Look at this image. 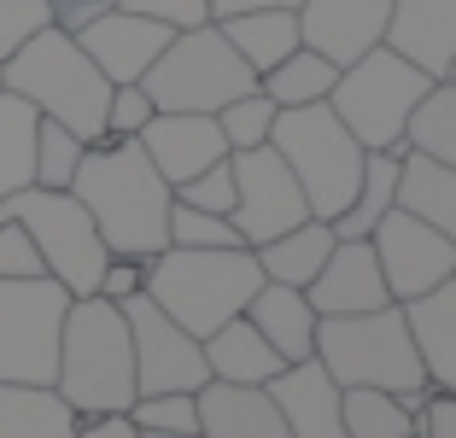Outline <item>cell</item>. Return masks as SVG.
Returning <instances> with one entry per match:
<instances>
[{"instance_id":"29","label":"cell","mask_w":456,"mask_h":438,"mask_svg":"<svg viewBox=\"0 0 456 438\" xmlns=\"http://www.w3.org/2000/svg\"><path fill=\"white\" fill-rule=\"evenodd\" d=\"M398 164H403V152H369V158H362V182H357V193H351V205L328 223L339 239H369L375 223L398 205Z\"/></svg>"},{"instance_id":"46","label":"cell","mask_w":456,"mask_h":438,"mask_svg":"<svg viewBox=\"0 0 456 438\" xmlns=\"http://www.w3.org/2000/svg\"><path fill=\"white\" fill-rule=\"evenodd\" d=\"M141 438H205V433H141Z\"/></svg>"},{"instance_id":"37","label":"cell","mask_w":456,"mask_h":438,"mask_svg":"<svg viewBox=\"0 0 456 438\" xmlns=\"http://www.w3.org/2000/svg\"><path fill=\"white\" fill-rule=\"evenodd\" d=\"M152 93L141 88V82H118L106 100V141H134V134L152 123Z\"/></svg>"},{"instance_id":"10","label":"cell","mask_w":456,"mask_h":438,"mask_svg":"<svg viewBox=\"0 0 456 438\" xmlns=\"http://www.w3.org/2000/svg\"><path fill=\"white\" fill-rule=\"evenodd\" d=\"M65 310L70 292L53 275L0 280V380L6 385H53Z\"/></svg>"},{"instance_id":"19","label":"cell","mask_w":456,"mask_h":438,"mask_svg":"<svg viewBox=\"0 0 456 438\" xmlns=\"http://www.w3.org/2000/svg\"><path fill=\"white\" fill-rule=\"evenodd\" d=\"M269 398L287 421V438H346L339 421V380L322 369L316 357L287 362L275 380H269Z\"/></svg>"},{"instance_id":"41","label":"cell","mask_w":456,"mask_h":438,"mask_svg":"<svg viewBox=\"0 0 456 438\" xmlns=\"http://www.w3.org/2000/svg\"><path fill=\"white\" fill-rule=\"evenodd\" d=\"M123 12H141V18H159L170 29H193V24H211V0H118Z\"/></svg>"},{"instance_id":"39","label":"cell","mask_w":456,"mask_h":438,"mask_svg":"<svg viewBox=\"0 0 456 438\" xmlns=\"http://www.w3.org/2000/svg\"><path fill=\"white\" fill-rule=\"evenodd\" d=\"M175 199L193 205V211H216V216H228V211H234V170H228V158H223V164H211V170H200L193 182H182V187H175Z\"/></svg>"},{"instance_id":"26","label":"cell","mask_w":456,"mask_h":438,"mask_svg":"<svg viewBox=\"0 0 456 438\" xmlns=\"http://www.w3.org/2000/svg\"><path fill=\"white\" fill-rule=\"evenodd\" d=\"M216 29L228 36V47L246 59V65L264 77V70H275L287 53H293L298 41V12L293 6H264V12H234V18H211Z\"/></svg>"},{"instance_id":"40","label":"cell","mask_w":456,"mask_h":438,"mask_svg":"<svg viewBox=\"0 0 456 438\" xmlns=\"http://www.w3.org/2000/svg\"><path fill=\"white\" fill-rule=\"evenodd\" d=\"M29 275H47V269H41L36 239L24 234V223L0 216V280H29Z\"/></svg>"},{"instance_id":"23","label":"cell","mask_w":456,"mask_h":438,"mask_svg":"<svg viewBox=\"0 0 456 438\" xmlns=\"http://www.w3.org/2000/svg\"><path fill=\"white\" fill-rule=\"evenodd\" d=\"M200 345H205V369H211V380H228V385H269L275 374L287 369L281 351L269 345L246 316L223 321L216 333H205Z\"/></svg>"},{"instance_id":"21","label":"cell","mask_w":456,"mask_h":438,"mask_svg":"<svg viewBox=\"0 0 456 438\" xmlns=\"http://www.w3.org/2000/svg\"><path fill=\"white\" fill-rule=\"evenodd\" d=\"M403 321H410V339H416V357L428 369L433 392H456V275L444 287L421 292L403 304Z\"/></svg>"},{"instance_id":"42","label":"cell","mask_w":456,"mask_h":438,"mask_svg":"<svg viewBox=\"0 0 456 438\" xmlns=\"http://www.w3.org/2000/svg\"><path fill=\"white\" fill-rule=\"evenodd\" d=\"M141 287H147V264H141V257H111L106 275H100V298H111V304L134 298Z\"/></svg>"},{"instance_id":"1","label":"cell","mask_w":456,"mask_h":438,"mask_svg":"<svg viewBox=\"0 0 456 438\" xmlns=\"http://www.w3.org/2000/svg\"><path fill=\"white\" fill-rule=\"evenodd\" d=\"M70 193L82 199V211L94 216L100 239L111 257H159L170 246V182L152 170V158L141 152V141H94L82 152Z\"/></svg>"},{"instance_id":"15","label":"cell","mask_w":456,"mask_h":438,"mask_svg":"<svg viewBox=\"0 0 456 438\" xmlns=\"http://www.w3.org/2000/svg\"><path fill=\"white\" fill-rule=\"evenodd\" d=\"M175 29L159 24V18H141V12H123V6H106L88 29H77L82 53L100 65V77L118 88V82H141L152 70V59L170 47Z\"/></svg>"},{"instance_id":"32","label":"cell","mask_w":456,"mask_h":438,"mask_svg":"<svg viewBox=\"0 0 456 438\" xmlns=\"http://www.w3.org/2000/svg\"><path fill=\"white\" fill-rule=\"evenodd\" d=\"M403 146L456 170V82H433L403 123Z\"/></svg>"},{"instance_id":"38","label":"cell","mask_w":456,"mask_h":438,"mask_svg":"<svg viewBox=\"0 0 456 438\" xmlns=\"http://www.w3.org/2000/svg\"><path fill=\"white\" fill-rule=\"evenodd\" d=\"M47 24H53V0H0V65Z\"/></svg>"},{"instance_id":"11","label":"cell","mask_w":456,"mask_h":438,"mask_svg":"<svg viewBox=\"0 0 456 438\" xmlns=\"http://www.w3.org/2000/svg\"><path fill=\"white\" fill-rule=\"evenodd\" d=\"M228 170H234V211L228 223L240 228L246 246H264V239L287 234L310 216L305 187L287 170V158L275 146H246V152H228Z\"/></svg>"},{"instance_id":"20","label":"cell","mask_w":456,"mask_h":438,"mask_svg":"<svg viewBox=\"0 0 456 438\" xmlns=\"http://www.w3.org/2000/svg\"><path fill=\"white\" fill-rule=\"evenodd\" d=\"M200 403V433L205 438H287V421L269 398V385H228L205 380L193 392Z\"/></svg>"},{"instance_id":"43","label":"cell","mask_w":456,"mask_h":438,"mask_svg":"<svg viewBox=\"0 0 456 438\" xmlns=\"http://www.w3.org/2000/svg\"><path fill=\"white\" fill-rule=\"evenodd\" d=\"M77 438H141L129 410H106V415H77Z\"/></svg>"},{"instance_id":"45","label":"cell","mask_w":456,"mask_h":438,"mask_svg":"<svg viewBox=\"0 0 456 438\" xmlns=\"http://www.w3.org/2000/svg\"><path fill=\"white\" fill-rule=\"evenodd\" d=\"M264 6H298V0H211V18H234V12H264Z\"/></svg>"},{"instance_id":"9","label":"cell","mask_w":456,"mask_h":438,"mask_svg":"<svg viewBox=\"0 0 456 438\" xmlns=\"http://www.w3.org/2000/svg\"><path fill=\"white\" fill-rule=\"evenodd\" d=\"M0 216L24 223V234L36 239V252H41V269L70 298L100 292V275H106L111 252H106V239H100L94 216L82 211V199L70 187H24L12 199H0Z\"/></svg>"},{"instance_id":"44","label":"cell","mask_w":456,"mask_h":438,"mask_svg":"<svg viewBox=\"0 0 456 438\" xmlns=\"http://www.w3.org/2000/svg\"><path fill=\"white\" fill-rule=\"evenodd\" d=\"M421 438H456V392H428V403H421Z\"/></svg>"},{"instance_id":"30","label":"cell","mask_w":456,"mask_h":438,"mask_svg":"<svg viewBox=\"0 0 456 438\" xmlns=\"http://www.w3.org/2000/svg\"><path fill=\"white\" fill-rule=\"evenodd\" d=\"M36 123L41 111L29 100L0 88V199L36 187Z\"/></svg>"},{"instance_id":"14","label":"cell","mask_w":456,"mask_h":438,"mask_svg":"<svg viewBox=\"0 0 456 438\" xmlns=\"http://www.w3.org/2000/svg\"><path fill=\"white\" fill-rule=\"evenodd\" d=\"M134 141H141V152L152 158V170L170 182V193L182 182H193L200 170H211V164L228 158V141H223L211 111H152V123L134 134Z\"/></svg>"},{"instance_id":"6","label":"cell","mask_w":456,"mask_h":438,"mask_svg":"<svg viewBox=\"0 0 456 438\" xmlns=\"http://www.w3.org/2000/svg\"><path fill=\"white\" fill-rule=\"evenodd\" d=\"M269 146H275V152L287 158V170L298 175L310 216L334 223V216L351 205V193H357V182H362V158H369V152H362V141L334 118L328 100L275 111Z\"/></svg>"},{"instance_id":"17","label":"cell","mask_w":456,"mask_h":438,"mask_svg":"<svg viewBox=\"0 0 456 438\" xmlns=\"http://www.w3.org/2000/svg\"><path fill=\"white\" fill-rule=\"evenodd\" d=\"M305 298L316 304V316H362V310L392 304L375 246L369 239H339L334 252H328L322 275L305 287Z\"/></svg>"},{"instance_id":"3","label":"cell","mask_w":456,"mask_h":438,"mask_svg":"<svg viewBox=\"0 0 456 438\" xmlns=\"http://www.w3.org/2000/svg\"><path fill=\"white\" fill-rule=\"evenodd\" d=\"M0 88L29 100L41 118L65 123L70 134L94 146L106 141V100H111V82L100 77V65L82 53V41L65 36V29H36V36L18 47L6 65H0Z\"/></svg>"},{"instance_id":"16","label":"cell","mask_w":456,"mask_h":438,"mask_svg":"<svg viewBox=\"0 0 456 438\" xmlns=\"http://www.w3.org/2000/svg\"><path fill=\"white\" fill-rule=\"evenodd\" d=\"M293 12H298L305 47H316L322 59H334L346 70L351 59H362L369 47L387 41L392 0H298Z\"/></svg>"},{"instance_id":"27","label":"cell","mask_w":456,"mask_h":438,"mask_svg":"<svg viewBox=\"0 0 456 438\" xmlns=\"http://www.w3.org/2000/svg\"><path fill=\"white\" fill-rule=\"evenodd\" d=\"M398 211L433 223L456 246V170L421 158V152H403V164H398Z\"/></svg>"},{"instance_id":"34","label":"cell","mask_w":456,"mask_h":438,"mask_svg":"<svg viewBox=\"0 0 456 438\" xmlns=\"http://www.w3.org/2000/svg\"><path fill=\"white\" fill-rule=\"evenodd\" d=\"M82 152H88L82 134H70L65 123H53V118H41L36 123V187H70Z\"/></svg>"},{"instance_id":"36","label":"cell","mask_w":456,"mask_h":438,"mask_svg":"<svg viewBox=\"0 0 456 438\" xmlns=\"http://www.w3.org/2000/svg\"><path fill=\"white\" fill-rule=\"evenodd\" d=\"M141 433H200V403L193 392H141L129 403Z\"/></svg>"},{"instance_id":"7","label":"cell","mask_w":456,"mask_h":438,"mask_svg":"<svg viewBox=\"0 0 456 438\" xmlns=\"http://www.w3.org/2000/svg\"><path fill=\"white\" fill-rule=\"evenodd\" d=\"M428 88H433L428 70H416L410 59H398L380 41V47H369L362 59H351L339 70L328 106L362 141V152H410L403 146V123H410V111H416V100Z\"/></svg>"},{"instance_id":"48","label":"cell","mask_w":456,"mask_h":438,"mask_svg":"<svg viewBox=\"0 0 456 438\" xmlns=\"http://www.w3.org/2000/svg\"><path fill=\"white\" fill-rule=\"evenodd\" d=\"M410 438H421V433H410Z\"/></svg>"},{"instance_id":"28","label":"cell","mask_w":456,"mask_h":438,"mask_svg":"<svg viewBox=\"0 0 456 438\" xmlns=\"http://www.w3.org/2000/svg\"><path fill=\"white\" fill-rule=\"evenodd\" d=\"M0 438H77V410L53 385L0 380Z\"/></svg>"},{"instance_id":"24","label":"cell","mask_w":456,"mask_h":438,"mask_svg":"<svg viewBox=\"0 0 456 438\" xmlns=\"http://www.w3.org/2000/svg\"><path fill=\"white\" fill-rule=\"evenodd\" d=\"M421 403H428V392L403 398V392H380V385H339L346 438H410L421 433Z\"/></svg>"},{"instance_id":"22","label":"cell","mask_w":456,"mask_h":438,"mask_svg":"<svg viewBox=\"0 0 456 438\" xmlns=\"http://www.w3.org/2000/svg\"><path fill=\"white\" fill-rule=\"evenodd\" d=\"M246 321L264 333L269 345L281 351V362H305L316 357V304L305 298V287H281V280H264L246 304Z\"/></svg>"},{"instance_id":"18","label":"cell","mask_w":456,"mask_h":438,"mask_svg":"<svg viewBox=\"0 0 456 438\" xmlns=\"http://www.w3.org/2000/svg\"><path fill=\"white\" fill-rule=\"evenodd\" d=\"M387 47L428 70L433 82H444L456 65V0H392Z\"/></svg>"},{"instance_id":"31","label":"cell","mask_w":456,"mask_h":438,"mask_svg":"<svg viewBox=\"0 0 456 438\" xmlns=\"http://www.w3.org/2000/svg\"><path fill=\"white\" fill-rule=\"evenodd\" d=\"M334 82H339V65H334V59H322L316 47H305V41H298L281 65L257 77V88H264L269 100L287 111V106H316V100H328V93H334Z\"/></svg>"},{"instance_id":"35","label":"cell","mask_w":456,"mask_h":438,"mask_svg":"<svg viewBox=\"0 0 456 438\" xmlns=\"http://www.w3.org/2000/svg\"><path fill=\"white\" fill-rule=\"evenodd\" d=\"M170 246H193V252H223V246H246L240 228L216 211H193L175 199L170 205Z\"/></svg>"},{"instance_id":"5","label":"cell","mask_w":456,"mask_h":438,"mask_svg":"<svg viewBox=\"0 0 456 438\" xmlns=\"http://www.w3.org/2000/svg\"><path fill=\"white\" fill-rule=\"evenodd\" d=\"M316 362L339 385H380V392H403V398L433 392L403 304H380L362 316H322L316 321Z\"/></svg>"},{"instance_id":"2","label":"cell","mask_w":456,"mask_h":438,"mask_svg":"<svg viewBox=\"0 0 456 438\" xmlns=\"http://www.w3.org/2000/svg\"><path fill=\"white\" fill-rule=\"evenodd\" d=\"M257 287H264V269H257L252 246H223V252L164 246L159 257H147V287L141 292H147L175 328H188L193 339H205L223 321L246 316Z\"/></svg>"},{"instance_id":"47","label":"cell","mask_w":456,"mask_h":438,"mask_svg":"<svg viewBox=\"0 0 456 438\" xmlns=\"http://www.w3.org/2000/svg\"><path fill=\"white\" fill-rule=\"evenodd\" d=\"M444 82H456V65H451V77H444Z\"/></svg>"},{"instance_id":"13","label":"cell","mask_w":456,"mask_h":438,"mask_svg":"<svg viewBox=\"0 0 456 438\" xmlns=\"http://www.w3.org/2000/svg\"><path fill=\"white\" fill-rule=\"evenodd\" d=\"M369 246H375V257H380V275H387L392 304H410V298H421V292L444 287V280L456 275V246L433 223L398 211V205L375 223Z\"/></svg>"},{"instance_id":"8","label":"cell","mask_w":456,"mask_h":438,"mask_svg":"<svg viewBox=\"0 0 456 438\" xmlns=\"http://www.w3.org/2000/svg\"><path fill=\"white\" fill-rule=\"evenodd\" d=\"M141 88L152 93L159 111H211L216 118L228 100L257 88V70L228 47V36L216 24H193L170 36V47L152 59Z\"/></svg>"},{"instance_id":"12","label":"cell","mask_w":456,"mask_h":438,"mask_svg":"<svg viewBox=\"0 0 456 438\" xmlns=\"http://www.w3.org/2000/svg\"><path fill=\"white\" fill-rule=\"evenodd\" d=\"M123 321H129V345H134V398L141 392H200L211 380L205 345L188 328H175L147 292L123 298Z\"/></svg>"},{"instance_id":"4","label":"cell","mask_w":456,"mask_h":438,"mask_svg":"<svg viewBox=\"0 0 456 438\" xmlns=\"http://www.w3.org/2000/svg\"><path fill=\"white\" fill-rule=\"evenodd\" d=\"M53 392L77 415H106L134 403V345H129V321L123 304L88 292L70 298L65 333H59V374Z\"/></svg>"},{"instance_id":"33","label":"cell","mask_w":456,"mask_h":438,"mask_svg":"<svg viewBox=\"0 0 456 438\" xmlns=\"http://www.w3.org/2000/svg\"><path fill=\"white\" fill-rule=\"evenodd\" d=\"M275 100H269L264 88L240 93V100H228L223 111H216V129H223L228 152H246V146H269V129H275Z\"/></svg>"},{"instance_id":"25","label":"cell","mask_w":456,"mask_h":438,"mask_svg":"<svg viewBox=\"0 0 456 438\" xmlns=\"http://www.w3.org/2000/svg\"><path fill=\"white\" fill-rule=\"evenodd\" d=\"M339 246V234L322 223V216H305L298 228H287V234L264 239V246H252L257 252V269H264V280H281V287H310V280L322 275L328 252Z\"/></svg>"}]
</instances>
